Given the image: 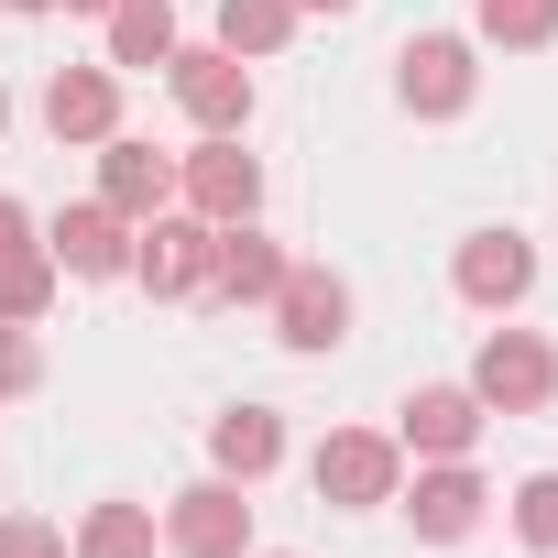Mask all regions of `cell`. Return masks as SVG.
<instances>
[{
  "mask_svg": "<svg viewBox=\"0 0 558 558\" xmlns=\"http://www.w3.org/2000/svg\"><path fill=\"white\" fill-rule=\"evenodd\" d=\"M296 12H362V0H296Z\"/></svg>",
  "mask_w": 558,
  "mask_h": 558,
  "instance_id": "obj_26",
  "label": "cell"
},
{
  "mask_svg": "<svg viewBox=\"0 0 558 558\" xmlns=\"http://www.w3.org/2000/svg\"><path fill=\"white\" fill-rule=\"evenodd\" d=\"M165 88H175V110L197 132H252V66L230 45H175L165 56Z\"/></svg>",
  "mask_w": 558,
  "mask_h": 558,
  "instance_id": "obj_5",
  "label": "cell"
},
{
  "mask_svg": "<svg viewBox=\"0 0 558 558\" xmlns=\"http://www.w3.org/2000/svg\"><path fill=\"white\" fill-rule=\"evenodd\" d=\"M165 547L175 558H252V482H186L165 504Z\"/></svg>",
  "mask_w": 558,
  "mask_h": 558,
  "instance_id": "obj_6",
  "label": "cell"
},
{
  "mask_svg": "<svg viewBox=\"0 0 558 558\" xmlns=\"http://www.w3.org/2000/svg\"><path fill=\"white\" fill-rule=\"evenodd\" d=\"M471 34L504 56H536V45H558V0H471Z\"/></svg>",
  "mask_w": 558,
  "mask_h": 558,
  "instance_id": "obj_20",
  "label": "cell"
},
{
  "mask_svg": "<svg viewBox=\"0 0 558 558\" xmlns=\"http://www.w3.org/2000/svg\"><path fill=\"white\" fill-rule=\"evenodd\" d=\"M56 12H110V0H56Z\"/></svg>",
  "mask_w": 558,
  "mask_h": 558,
  "instance_id": "obj_28",
  "label": "cell"
},
{
  "mask_svg": "<svg viewBox=\"0 0 558 558\" xmlns=\"http://www.w3.org/2000/svg\"><path fill=\"white\" fill-rule=\"evenodd\" d=\"M23 241H34V208H23V197H0V252H23Z\"/></svg>",
  "mask_w": 558,
  "mask_h": 558,
  "instance_id": "obj_25",
  "label": "cell"
},
{
  "mask_svg": "<svg viewBox=\"0 0 558 558\" xmlns=\"http://www.w3.org/2000/svg\"><path fill=\"white\" fill-rule=\"evenodd\" d=\"M34 384H45V340H34L23 318H0V405L34 395Z\"/></svg>",
  "mask_w": 558,
  "mask_h": 558,
  "instance_id": "obj_23",
  "label": "cell"
},
{
  "mask_svg": "<svg viewBox=\"0 0 558 558\" xmlns=\"http://www.w3.org/2000/svg\"><path fill=\"white\" fill-rule=\"evenodd\" d=\"M274 340L307 351V362L351 340V286H340L329 263H286V286H274Z\"/></svg>",
  "mask_w": 558,
  "mask_h": 558,
  "instance_id": "obj_8",
  "label": "cell"
},
{
  "mask_svg": "<svg viewBox=\"0 0 558 558\" xmlns=\"http://www.w3.org/2000/svg\"><path fill=\"white\" fill-rule=\"evenodd\" d=\"M99 34H110V66H165L175 56V0H110Z\"/></svg>",
  "mask_w": 558,
  "mask_h": 558,
  "instance_id": "obj_17",
  "label": "cell"
},
{
  "mask_svg": "<svg viewBox=\"0 0 558 558\" xmlns=\"http://www.w3.org/2000/svg\"><path fill=\"white\" fill-rule=\"evenodd\" d=\"M0 132H12V88H0Z\"/></svg>",
  "mask_w": 558,
  "mask_h": 558,
  "instance_id": "obj_29",
  "label": "cell"
},
{
  "mask_svg": "<svg viewBox=\"0 0 558 558\" xmlns=\"http://www.w3.org/2000/svg\"><path fill=\"white\" fill-rule=\"evenodd\" d=\"M99 208H121L132 230H143L154 208H175V154H154V143L110 132V143H99Z\"/></svg>",
  "mask_w": 558,
  "mask_h": 558,
  "instance_id": "obj_15",
  "label": "cell"
},
{
  "mask_svg": "<svg viewBox=\"0 0 558 558\" xmlns=\"http://www.w3.org/2000/svg\"><path fill=\"white\" fill-rule=\"evenodd\" d=\"M219 45H230L241 66L286 56V45H296V0H219Z\"/></svg>",
  "mask_w": 558,
  "mask_h": 558,
  "instance_id": "obj_18",
  "label": "cell"
},
{
  "mask_svg": "<svg viewBox=\"0 0 558 558\" xmlns=\"http://www.w3.org/2000/svg\"><path fill=\"white\" fill-rule=\"evenodd\" d=\"M45 252H56V274H77V286H110V274H132V219L99 208V197H77V208H56Z\"/></svg>",
  "mask_w": 558,
  "mask_h": 558,
  "instance_id": "obj_12",
  "label": "cell"
},
{
  "mask_svg": "<svg viewBox=\"0 0 558 558\" xmlns=\"http://www.w3.org/2000/svg\"><path fill=\"white\" fill-rule=\"evenodd\" d=\"M504 514H514V536H525L536 558H558V471H525V482L504 493Z\"/></svg>",
  "mask_w": 558,
  "mask_h": 558,
  "instance_id": "obj_22",
  "label": "cell"
},
{
  "mask_svg": "<svg viewBox=\"0 0 558 558\" xmlns=\"http://www.w3.org/2000/svg\"><path fill=\"white\" fill-rule=\"evenodd\" d=\"M274 460H286V416H274V405H230V416H208V471H219V482H263Z\"/></svg>",
  "mask_w": 558,
  "mask_h": 558,
  "instance_id": "obj_16",
  "label": "cell"
},
{
  "mask_svg": "<svg viewBox=\"0 0 558 558\" xmlns=\"http://www.w3.org/2000/svg\"><path fill=\"white\" fill-rule=\"evenodd\" d=\"M286 286V241L252 230V219H219V252H208V307H274Z\"/></svg>",
  "mask_w": 558,
  "mask_h": 558,
  "instance_id": "obj_13",
  "label": "cell"
},
{
  "mask_svg": "<svg viewBox=\"0 0 558 558\" xmlns=\"http://www.w3.org/2000/svg\"><path fill=\"white\" fill-rule=\"evenodd\" d=\"M307 482H318V504H340V514H384V504L405 493V449H395L384 427H329L318 460H307Z\"/></svg>",
  "mask_w": 558,
  "mask_h": 558,
  "instance_id": "obj_1",
  "label": "cell"
},
{
  "mask_svg": "<svg viewBox=\"0 0 558 558\" xmlns=\"http://www.w3.org/2000/svg\"><path fill=\"white\" fill-rule=\"evenodd\" d=\"M45 132L99 154V143L121 132V66H56V77H45Z\"/></svg>",
  "mask_w": 558,
  "mask_h": 558,
  "instance_id": "obj_14",
  "label": "cell"
},
{
  "mask_svg": "<svg viewBox=\"0 0 558 558\" xmlns=\"http://www.w3.org/2000/svg\"><path fill=\"white\" fill-rule=\"evenodd\" d=\"M154 536H165V525H154V504H121V493H110V504H88L77 558H154Z\"/></svg>",
  "mask_w": 558,
  "mask_h": 558,
  "instance_id": "obj_19",
  "label": "cell"
},
{
  "mask_svg": "<svg viewBox=\"0 0 558 558\" xmlns=\"http://www.w3.org/2000/svg\"><path fill=\"white\" fill-rule=\"evenodd\" d=\"M449 286H460V307L514 318V307L536 296V241H525V230H471L460 263H449Z\"/></svg>",
  "mask_w": 558,
  "mask_h": 558,
  "instance_id": "obj_7",
  "label": "cell"
},
{
  "mask_svg": "<svg viewBox=\"0 0 558 558\" xmlns=\"http://www.w3.org/2000/svg\"><path fill=\"white\" fill-rule=\"evenodd\" d=\"M471 395H482V416H536V405L558 395V351H547L536 329H482Z\"/></svg>",
  "mask_w": 558,
  "mask_h": 558,
  "instance_id": "obj_4",
  "label": "cell"
},
{
  "mask_svg": "<svg viewBox=\"0 0 558 558\" xmlns=\"http://www.w3.org/2000/svg\"><path fill=\"white\" fill-rule=\"evenodd\" d=\"M208 252H219V219L154 208V219L132 230V286H143V296H208Z\"/></svg>",
  "mask_w": 558,
  "mask_h": 558,
  "instance_id": "obj_3",
  "label": "cell"
},
{
  "mask_svg": "<svg viewBox=\"0 0 558 558\" xmlns=\"http://www.w3.org/2000/svg\"><path fill=\"white\" fill-rule=\"evenodd\" d=\"M175 208H197V219H252L263 208V165L241 154V132H208L197 154H175Z\"/></svg>",
  "mask_w": 558,
  "mask_h": 558,
  "instance_id": "obj_9",
  "label": "cell"
},
{
  "mask_svg": "<svg viewBox=\"0 0 558 558\" xmlns=\"http://www.w3.org/2000/svg\"><path fill=\"white\" fill-rule=\"evenodd\" d=\"M395 504L416 514V536H427V547H460V536L493 514V482H482L471 460H416V482H405Z\"/></svg>",
  "mask_w": 558,
  "mask_h": 558,
  "instance_id": "obj_11",
  "label": "cell"
},
{
  "mask_svg": "<svg viewBox=\"0 0 558 558\" xmlns=\"http://www.w3.org/2000/svg\"><path fill=\"white\" fill-rule=\"evenodd\" d=\"M252 558H286V547H252Z\"/></svg>",
  "mask_w": 558,
  "mask_h": 558,
  "instance_id": "obj_30",
  "label": "cell"
},
{
  "mask_svg": "<svg viewBox=\"0 0 558 558\" xmlns=\"http://www.w3.org/2000/svg\"><path fill=\"white\" fill-rule=\"evenodd\" d=\"M482 427H493V416H482L471 384H416V395L395 405V449H405V460H471Z\"/></svg>",
  "mask_w": 558,
  "mask_h": 558,
  "instance_id": "obj_10",
  "label": "cell"
},
{
  "mask_svg": "<svg viewBox=\"0 0 558 558\" xmlns=\"http://www.w3.org/2000/svg\"><path fill=\"white\" fill-rule=\"evenodd\" d=\"M395 99H405L416 121H460V110L482 99V45H471V34H405V45H395Z\"/></svg>",
  "mask_w": 558,
  "mask_h": 558,
  "instance_id": "obj_2",
  "label": "cell"
},
{
  "mask_svg": "<svg viewBox=\"0 0 558 558\" xmlns=\"http://www.w3.org/2000/svg\"><path fill=\"white\" fill-rule=\"evenodd\" d=\"M0 558H66V525H45V514H0Z\"/></svg>",
  "mask_w": 558,
  "mask_h": 558,
  "instance_id": "obj_24",
  "label": "cell"
},
{
  "mask_svg": "<svg viewBox=\"0 0 558 558\" xmlns=\"http://www.w3.org/2000/svg\"><path fill=\"white\" fill-rule=\"evenodd\" d=\"M0 12H56V0H0Z\"/></svg>",
  "mask_w": 558,
  "mask_h": 558,
  "instance_id": "obj_27",
  "label": "cell"
},
{
  "mask_svg": "<svg viewBox=\"0 0 558 558\" xmlns=\"http://www.w3.org/2000/svg\"><path fill=\"white\" fill-rule=\"evenodd\" d=\"M56 286H66V274H56V252H45V241L0 252V318H23V329H34V318L56 307Z\"/></svg>",
  "mask_w": 558,
  "mask_h": 558,
  "instance_id": "obj_21",
  "label": "cell"
}]
</instances>
